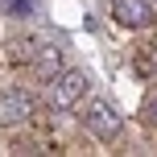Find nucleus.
I'll return each mask as SVG.
<instances>
[{
    "mask_svg": "<svg viewBox=\"0 0 157 157\" xmlns=\"http://www.w3.org/2000/svg\"><path fill=\"white\" fill-rule=\"evenodd\" d=\"M83 95H87V75L83 71H58L50 78V108L66 112V108H75Z\"/></svg>",
    "mask_w": 157,
    "mask_h": 157,
    "instance_id": "obj_2",
    "label": "nucleus"
},
{
    "mask_svg": "<svg viewBox=\"0 0 157 157\" xmlns=\"http://www.w3.org/2000/svg\"><path fill=\"white\" fill-rule=\"evenodd\" d=\"M33 71H37L41 83H50V78L62 71V54H58V50H41V54H37V62H33Z\"/></svg>",
    "mask_w": 157,
    "mask_h": 157,
    "instance_id": "obj_5",
    "label": "nucleus"
},
{
    "mask_svg": "<svg viewBox=\"0 0 157 157\" xmlns=\"http://www.w3.org/2000/svg\"><path fill=\"white\" fill-rule=\"evenodd\" d=\"M83 128L95 136V141H116V136L124 132V116H120L108 99H91L87 112H83Z\"/></svg>",
    "mask_w": 157,
    "mask_h": 157,
    "instance_id": "obj_1",
    "label": "nucleus"
},
{
    "mask_svg": "<svg viewBox=\"0 0 157 157\" xmlns=\"http://www.w3.org/2000/svg\"><path fill=\"white\" fill-rule=\"evenodd\" d=\"M136 71H141V75H153L157 71V46H145L141 54H136Z\"/></svg>",
    "mask_w": 157,
    "mask_h": 157,
    "instance_id": "obj_6",
    "label": "nucleus"
},
{
    "mask_svg": "<svg viewBox=\"0 0 157 157\" xmlns=\"http://www.w3.org/2000/svg\"><path fill=\"white\" fill-rule=\"evenodd\" d=\"M29 116H33V99L25 91H0V128L25 124Z\"/></svg>",
    "mask_w": 157,
    "mask_h": 157,
    "instance_id": "obj_4",
    "label": "nucleus"
},
{
    "mask_svg": "<svg viewBox=\"0 0 157 157\" xmlns=\"http://www.w3.org/2000/svg\"><path fill=\"white\" fill-rule=\"evenodd\" d=\"M145 120H149V124L157 128V95H153V99H149V103H145Z\"/></svg>",
    "mask_w": 157,
    "mask_h": 157,
    "instance_id": "obj_8",
    "label": "nucleus"
},
{
    "mask_svg": "<svg viewBox=\"0 0 157 157\" xmlns=\"http://www.w3.org/2000/svg\"><path fill=\"white\" fill-rule=\"evenodd\" d=\"M8 4H13V13H21V17L33 13V0H8Z\"/></svg>",
    "mask_w": 157,
    "mask_h": 157,
    "instance_id": "obj_7",
    "label": "nucleus"
},
{
    "mask_svg": "<svg viewBox=\"0 0 157 157\" xmlns=\"http://www.w3.org/2000/svg\"><path fill=\"white\" fill-rule=\"evenodd\" d=\"M112 21L124 29H149L157 21V0H112Z\"/></svg>",
    "mask_w": 157,
    "mask_h": 157,
    "instance_id": "obj_3",
    "label": "nucleus"
}]
</instances>
